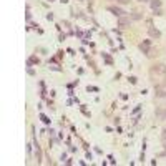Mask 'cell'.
<instances>
[{
  "mask_svg": "<svg viewBox=\"0 0 166 166\" xmlns=\"http://www.w3.org/2000/svg\"><path fill=\"white\" fill-rule=\"evenodd\" d=\"M151 78H153V82H156V78L158 77H163L166 78V67L163 65V63H158V65H155V67L151 68Z\"/></svg>",
  "mask_w": 166,
  "mask_h": 166,
  "instance_id": "1",
  "label": "cell"
},
{
  "mask_svg": "<svg viewBox=\"0 0 166 166\" xmlns=\"http://www.w3.org/2000/svg\"><path fill=\"white\" fill-rule=\"evenodd\" d=\"M130 23H131V18H130V17H118V27L126 28V27H130Z\"/></svg>",
  "mask_w": 166,
  "mask_h": 166,
  "instance_id": "2",
  "label": "cell"
},
{
  "mask_svg": "<svg viewBox=\"0 0 166 166\" xmlns=\"http://www.w3.org/2000/svg\"><path fill=\"white\" fill-rule=\"evenodd\" d=\"M148 33H150V37L151 38H160L161 37V33H160V30H156L155 27H148Z\"/></svg>",
  "mask_w": 166,
  "mask_h": 166,
  "instance_id": "3",
  "label": "cell"
},
{
  "mask_svg": "<svg viewBox=\"0 0 166 166\" xmlns=\"http://www.w3.org/2000/svg\"><path fill=\"white\" fill-rule=\"evenodd\" d=\"M140 50L143 53H146V55H151V53H150V42H148V40L143 42V43L140 45Z\"/></svg>",
  "mask_w": 166,
  "mask_h": 166,
  "instance_id": "4",
  "label": "cell"
},
{
  "mask_svg": "<svg viewBox=\"0 0 166 166\" xmlns=\"http://www.w3.org/2000/svg\"><path fill=\"white\" fill-rule=\"evenodd\" d=\"M108 10L111 12V13H115L116 17H123V13H126V12H123L121 8H120V7H110Z\"/></svg>",
  "mask_w": 166,
  "mask_h": 166,
  "instance_id": "5",
  "label": "cell"
},
{
  "mask_svg": "<svg viewBox=\"0 0 166 166\" xmlns=\"http://www.w3.org/2000/svg\"><path fill=\"white\" fill-rule=\"evenodd\" d=\"M156 96H158V98H165L166 96V90L158 87V88H156Z\"/></svg>",
  "mask_w": 166,
  "mask_h": 166,
  "instance_id": "6",
  "label": "cell"
},
{
  "mask_svg": "<svg viewBox=\"0 0 166 166\" xmlns=\"http://www.w3.org/2000/svg\"><path fill=\"white\" fill-rule=\"evenodd\" d=\"M151 7L156 10V8H160V7H161V2H160V0H151Z\"/></svg>",
  "mask_w": 166,
  "mask_h": 166,
  "instance_id": "7",
  "label": "cell"
},
{
  "mask_svg": "<svg viewBox=\"0 0 166 166\" xmlns=\"http://www.w3.org/2000/svg\"><path fill=\"white\" fill-rule=\"evenodd\" d=\"M133 18H135V20H140L141 15H140V13H133Z\"/></svg>",
  "mask_w": 166,
  "mask_h": 166,
  "instance_id": "8",
  "label": "cell"
},
{
  "mask_svg": "<svg viewBox=\"0 0 166 166\" xmlns=\"http://www.w3.org/2000/svg\"><path fill=\"white\" fill-rule=\"evenodd\" d=\"M116 2H118V4H123V5L124 4H130V0H116Z\"/></svg>",
  "mask_w": 166,
  "mask_h": 166,
  "instance_id": "9",
  "label": "cell"
},
{
  "mask_svg": "<svg viewBox=\"0 0 166 166\" xmlns=\"http://www.w3.org/2000/svg\"><path fill=\"white\" fill-rule=\"evenodd\" d=\"M30 63H38V58H35V57L30 58Z\"/></svg>",
  "mask_w": 166,
  "mask_h": 166,
  "instance_id": "10",
  "label": "cell"
},
{
  "mask_svg": "<svg viewBox=\"0 0 166 166\" xmlns=\"http://www.w3.org/2000/svg\"><path fill=\"white\" fill-rule=\"evenodd\" d=\"M138 2H151V0H138Z\"/></svg>",
  "mask_w": 166,
  "mask_h": 166,
  "instance_id": "11",
  "label": "cell"
},
{
  "mask_svg": "<svg viewBox=\"0 0 166 166\" xmlns=\"http://www.w3.org/2000/svg\"><path fill=\"white\" fill-rule=\"evenodd\" d=\"M165 140H166V130H165Z\"/></svg>",
  "mask_w": 166,
  "mask_h": 166,
  "instance_id": "12",
  "label": "cell"
},
{
  "mask_svg": "<svg viewBox=\"0 0 166 166\" xmlns=\"http://www.w3.org/2000/svg\"><path fill=\"white\" fill-rule=\"evenodd\" d=\"M50 2H52V0H50Z\"/></svg>",
  "mask_w": 166,
  "mask_h": 166,
  "instance_id": "13",
  "label": "cell"
}]
</instances>
